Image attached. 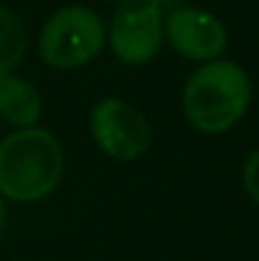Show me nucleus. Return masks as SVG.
Segmentation results:
<instances>
[{"mask_svg":"<svg viewBox=\"0 0 259 261\" xmlns=\"http://www.w3.org/2000/svg\"><path fill=\"white\" fill-rule=\"evenodd\" d=\"M64 177V150L46 127L13 129L0 140V195L13 203L49 198Z\"/></svg>","mask_w":259,"mask_h":261,"instance_id":"obj_1","label":"nucleus"},{"mask_svg":"<svg viewBox=\"0 0 259 261\" xmlns=\"http://www.w3.org/2000/svg\"><path fill=\"white\" fill-rule=\"evenodd\" d=\"M252 104L249 74L229 59L201 64L185 82L180 109L185 122L203 135H224L242 122Z\"/></svg>","mask_w":259,"mask_h":261,"instance_id":"obj_2","label":"nucleus"},{"mask_svg":"<svg viewBox=\"0 0 259 261\" xmlns=\"http://www.w3.org/2000/svg\"><path fill=\"white\" fill-rule=\"evenodd\" d=\"M107 46L102 18L86 5H64L49 15L38 33V54L46 66L72 71L91 64Z\"/></svg>","mask_w":259,"mask_h":261,"instance_id":"obj_3","label":"nucleus"},{"mask_svg":"<svg viewBox=\"0 0 259 261\" xmlns=\"http://www.w3.org/2000/svg\"><path fill=\"white\" fill-rule=\"evenodd\" d=\"M163 0H122L107 28L109 51L127 66L150 64L163 43Z\"/></svg>","mask_w":259,"mask_h":261,"instance_id":"obj_4","label":"nucleus"},{"mask_svg":"<svg viewBox=\"0 0 259 261\" xmlns=\"http://www.w3.org/2000/svg\"><path fill=\"white\" fill-rule=\"evenodd\" d=\"M89 135L99 152L120 163H132L143 158L153 140L148 117L135 104L120 96H104L91 107Z\"/></svg>","mask_w":259,"mask_h":261,"instance_id":"obj_5","label":"nucleus"},{"mask_svg":"<svg viewBox=\"0 0 259 261\" xmlns=\"http://www.w3.org/2000/svg\"><path fill=\"white\" fill-rule=\"evenodd\" d=\"M163 36L175 54L188 61H216L226 51L229 33L221 18L201 8H175L163 20Z\"/></svg>","mask_w":259,"mask_h":261,"instance_id":"obj_6","label":"nucleus"},{"mask_svg":"<svg viewBox=\"0 0 259 261\" xmlns=\"http://www.w3.org/2000/svg\"><path fill=\"white\" fill-rule=\"evenodd\" d=\"M43 114V99L33 82L8 74L0 79V117L15 129L36 127Z\"/></svg>","mask_w":259,"mask_h":261,"instance_id":"obj_7","label":"nucleus"},{"mask_svg":"<svg viewBox=\"0 0 259 261\" xmlns=\"http://www.w3.org/2000/svg\"><path fill=\"white\" fill-rule=\"evenodd\" d=\"M28 46L26 25L8 5L0 3V79L13 74L15 66L23 61Z\"/></svg>","mask_w":259,"mask_h":261,"instance_id":"obj_8","label":"nucleus"},{"mask_svg":"<svg viewBox=\"0 0 259 261\" xmlns=\"http://www.w3.org/2000/svg\"><path fill=\"white\" fill-rule=\"evenodd\" d=\"M242 185L247 190V195L259 205V150H254L242 168Z\"/></svg>","mask_w":259,"mask_h":261,"instance_id":"obj_9","label":"nucleus"},{"mask_svg":"<svg viewBox=\"0 0 259 261\" xmlns=\"http://www.w3.org/2000/svg\"><path fill=\"white\" fill-rule=\"evenodd\" d=\"M5 223H8V208H5V198L0 195V233L5 231Z\"/></svg>","mask_w":259,"mask_h":261,"instance_id":"obj_10","label":"nucleus"}]
</instances>
